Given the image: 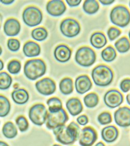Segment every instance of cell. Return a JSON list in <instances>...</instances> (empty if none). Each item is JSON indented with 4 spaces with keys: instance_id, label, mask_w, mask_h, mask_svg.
I'll list each match as a JSON object with an SVG mask.
<instances>
[{
    "instance_id": "7dc6e473",
    "label": "cell",
    "mask_w": 130,
    "mask_h": 146,
    "mask_svg": "<svg viewBox=\"0 0 130 146\" xmlns=\"http://www.w3.org/2000/svg\"><path fill=\"white\" fill-rule=\"evenodd\" d=\"M53 146H60V145H57V144H55V145H54Z\"/></svg>"
},
{
    "instance_id": "f6af8a7d",
    "label": "cell",
    "mask_w": 130,
    "mask_h": 146,
    "mask_svg": "<svg viewBox=\"0 0 130 146\" xmlns=\"http://www.w3.org/2000/svg\"><path fill=\"white\" fill-rule=\"evenodd\" d=\"M0 64H1V67H0V70H2L4 68V64H3V62L1 60H0Z\"/></svg>"
},
{
    "instance_id": "7402d4cb",
    "label": "cell",
    "mask_w": 130,
    "mask_h": 146,
    "mask_svg": "<svg viewBox=\"0 0 130 146\" xmlns=\"http://www.w3.org/2000/svg\"><path fill=\"white\" fill-rule=\"evenodd\" d=\"M107 40L105 34L102 32H95L91 35L90 43L91 45L96 49L103 48L107 44Z\"/></svg>"
},
{
    "instance_id": "52a82bcc",
    "label": "cell",
    "mask_w": 130,
    "mask_h": 146,
    "mask_svg": "<svg viewBox=\"0 0 130 146\" xmlns=\"http://www.w3.org/2000/svg\"><path fill=\"white\" fill-rule=\"evenodd\" d=\"M48 110L42 104L33 105L29 111V117L30 121L37 126H42L47 120Z\"/></svg>"
},
{
    "instance_id": "60d3db41",
    "label": "cell",
    "mask_w": 130,
    "mask_h": 146,
    "mask_svg": "<svg viewBox=\"0 0 130 146\" xmlns=\"http://www.w3.org/2000/svg\"><path fill=\"white\" fill-rule=\"evenodd\" d=\"M99 1L102 5L105 6L111 5L115 2L114 0H100Z\"/></svg>"
},
{
    "instance_id": "83f0119b",
    "label": "cell",
    "mask_w": 130,
    "mask_h": 146,
    "mask_svg": "<svg viewBox=\"0 0 130 146\" xmlns=\"http://www.w3.org/2000/svg\"><path fill=\"white\" fill-rule=\"evenodd\" d=\"M48 106V111L50 112H58L62 108V102L60 98L56 97H53L49 98L47 101Z\"/></svg>"
},
{
    "instance_id": "ba28073f",
    "label": "cell",
    "mask_w": 130,
    "mask_h": 146,
    "mask_svg": "<svg viewBox=\"0 0 130 146\" xmlns=\"http://www.w3.org/2000/svg\"><path fill=\"white\" fill-rule=\"evenodd\" d=\"M69 117L65 110L62 108L58 112L48 113L46 126L49 129H53L61 127L68 121Z\"/></svg>"
},
{
    "instance_id": "d6986e66",
    "label": "cell",
    "mask_w": 130,
    "mask_h": 146,
    "mask_svg": "<svg viewBox=\"0 0 130 146\" xmlns=\"http://www.w3.org/2000/svg\"><path fill=\"white\" fill-rule=\"evenodd\" d=\"M66 108L71 115L76 116L79 115L83 110V105L79 98H73L68 100L66 104Z\"/></svg>"
},
{
    "instance_id": "e0dca14e",
    "label": "cell",
    "mask_w": 130,
    "mask_h": 146,
    "mask_svg": "<svg viewBox=\"0 0 130 146\" xmlns=\"http://www.w3.org/2000/svg\"><path fill=\"white\" fill-rule=\"evenodd\" d=\"M4 32L8 36H17L20 31V24L17 19L15 18H9L4 25Z\"/></svg>"
},
{
    "instance_id": "6da1fadb",
    "label": "cell",
    "mask_w": 130,
    "mask_h": 146,
    "mask_svg": "<svg viewBox=\"0 0 130 146\" xmlns=\"http://www.w3.org/2000/svg\"><path fill=\"white\" fill-rule=\"evenodd\" d=\"M53 131L57 141L64 145L74 143L81 134L79 126L74 122H71L68 126L64 125Z\"/></svg>"
},
{
    "instance_id": "5b68a950",
    "label": "cell",
    "mask_w": 130,
    "mask_h": 146,
    "mask_svg": "<svg viewBox=\"0 0 130 146\" xmlns=\"http://www.w3.org/2000/svg\"><path fill=\"white\" fill-rule=\"evenodd\" d=\"M95 51L89 47L84 46L80 48L76 54L75 60L76 63L83 67L88 68L96 61Z\"/></svg>"
},
{
    "instance_id": "c3c4849f",
    "label": "cell",
    "mask_w": 130,
    "mask_h": 146,
    "mask_svg": "<svg viewBox=\"0 0 130 146\" xmlns=\"http://www.w3.org/2000/svg\"><path fill=\"white\" fill-rule=\"evenodd\" d=\"M129 39L130 40V31H129Z\"/></svg>"
},
{
    "instance_id": "9a60e30c",
    "label": "cell",
    "mask_w": 130,
    "mask_h": 146,
    "mask_svg": "<svg viewBox=\"0 0 130 146\" xmlns=\"http://www.w3.org/2000/svg\"><path fill=\"white\" fill-rule=\"evenodd\" d=\"M72 51L67 45L64 44L57 46L55 49L54 57L58 62L65 63L70 59Z\"/></svg>"
},
{
    "instance_id": "ac0fdd59",
    "label": "cell",
    "mask_w": 130,
    "mask_h": 146,
    "mask_svg": "<svg viewBox=\"0 0 130 146\" xmlns=\"http://www.w3.org/2000/svg\"><path fill=\"white\" fill-rule=\"evenodd\" d=\"M102 139L107 143H113L118 137L119 131L117 128L113 125L106 127L101 132Z\"/></svg>"
},
{
    "instance_id": "f35d334b",
    "label": "cell",
    "mask_w": 130,
    "mask_h": 146,
    "mask_svg": "<svg viewBox=\"0 0 130 146\" xmlns=\"http://www.w3.org/2000/svg\"><path fill=\"white\" fill-rule=\"evenodd\" d=\"M76 121L78 123L80 124V125L84 126L86 125L88 122V119L86 115H80L78 118L76 119Z\"/></svg>"
},
{
    "instance_id": "ee69618b",
    "label": "cell",
    "mask_w": 130,
    "mask_h": 146,
    "mask_svg": "<svg viewBox=\"0 0 130 146\" xmlns=\"http://www.w3.org/2000/svg\"><path fill=\"white\" fill-rule=\"evenodd\" d=\"M0 146H9L7 143H5V142L4 141H0Z\"/></svg>"
},
{
    "instance_id": "44dd1931",
    "label": "cell",
    "mask_w": 130,
    "mask_h": 146,
    "mask_svg": "<svg viewBox=\"0 0 130 146\" xmlns=\"http://www.w3.org/2000/svg\"><path fill=\"white\" fill-rule=\"evenodd\" d=\"M11 98L16 104L23 105L28 101L29 96L27 90L20 88L13 91L11 93Z\"/></svg>"
},
{
    "instance_id": "7c38bea8",
    "label": "cell",
    "mask_w": 130,
    "mask_h": 146,
    "mask_svg": "<svg viewBox=\"0 0 130 146\" xmlns=\"http://www.w3.org/2000/svg\"><path fill=\"white\" fill-rule=\"evenodd\" d=\"M97 139L95 130L92 127H85L82 129L79 138V144L81 146H92Z\"/></svg>"
},
{
    "instance_id": "9c48e42d",
    "label": "cell",
    "mask_w": 130,
    "mask_h": 146,
    "mask_svg": "<svg viewBox=\"0 0 130 146\" xmlns=\"http://www.w3.org/2000/svg\"><path fill=\"white\" fill-rule=\"evenodd\" d=\"M60 30L65 36L72 38L79 34L81 27L76 20L73 18H66L62 20L60 23Z\"/></svg>"
},
{
    "instance_id": "30bf717a",
    "label": "cell",
    "mask_w": 130,
    "mask_h": 146,
    "mask_svg": "<svg viewBox=\"0 0 130 146\" xmlns=\"http://www.w3.org/2000/svg\"><path fill=\"white\" fill-rule=\"evenodd\" d=\"M105 105L110 108L119 107L123 102V96L121 93L116 89L109 90L104 97Z\"/></svg>"
},
{
    "instance_id": "d590c367",
    "label": "cell",
    "mask_w": 130,
    "mask_h": 146,
    "mask_svg": "<svg viewBox=\"0 0 130 146\" xmlns=\"http://www.w3.org/2000/svg\"><path fill=\"white\" fill-rule=\"evenodd\" d=\"M20 42L15 38H10L7 41V47L9 50L16 52L20 49Z\"/></svg>"
},
{
    "instance_id": "484cf974",
    "label": "cell",
    "mask_w": 130,
    "mask_h": 146,
    "mask_svg": "<svg viewBox=\"0 0 130 146\" xmlns=\"http://www.w3.org/2000/svg\"><path fill=\"white\" fill-rule=\"evenodd\" d=\"M115 47L119 53H126L130 49V41L127 37H122L115 43Z\"/></svg>"
},
{
    "instance_id": "ffe728a7",
    "label": "cell",
    "mask_w": 130,
    "mask_h": 146,
    "mask_svg": "<svg viewBox=\"0 0 130 146\" xmlns=\"http://www.w3.org/2000/svg\"><path fill=\"white\" fill-rule=\"evenodd\" d=\"M23 52L25 56L29 58L35 57L40 55L41 48L40 45L33 41L25 42L23 47Z\"/></svg>"
},
{
    "instance_id": "cb8c5ba5",
    "label": "cell",
    "mask_w": 130,
    "mask_h": 146,
    "mask_svg": "<svg viewBox=\"0 0 130 146\" xmlns=\"http://www.w3.org/2000/svg\"><path fill=\"white\" fill-rule=\"evenodd\" d=\"M3 134L6 138H14L18 134L16 127L11 122H7L4 124L2 127Z\"/></svg>"
},
{
    "instance_id": "f546056e",
    "label": "cell",
    "mask_w": 130,
    "mask_h": 146,
    "mask_svg": "<svg viewBox=\"0 0 130 146\" xmlns=\"http://www.w3.org/2000/svg\"><path fill=\"white\" fill-rule=\"evenodd\" d=\"M85 106L92 108L96 106L99 102V98L95 93H90L85 96L83 99Z\"/></svg>"
},
{
    "instance_id": "603a6c76",
    "label": "cell",
    "mask_w": 130,
    "mask_h": 146,
    "mask_svg": "<svg viewBox=\"0 0 130 146\" xmlns=\"http://www.w3.org/2000/svg\"><path fill=\"white\" fill-rule=\"evenodd\" d=\"M60 92L64 95H69L74 91V83L72 79L66 77L62 79L60 83Z\"/></svg>"
},
{
    "instance_id": "1f68e13d",
    "label": "cell",
    "mask_w": 130,
    "mask_h": 146,
    "mask_svg": "<svg viewBox=\"0 0 130 146\" xmlns=\"http://www.w3.org/2000/svg\"><path fill=\"white\" fill-rule=\"evenodd\" d=\"M12 83V78L9 74L2 72L0 73V89L5 90L11 87Z\"/></svg>"
},
{
    "instance_id": "ab89813d",
    "label": "cell",
    "mask_w": 130,
    "mask_h": 146,
    "mask_svg": "<svg viewBox=\"0 0 130 146\" xmlns=\"http://www.w3.org/2000/svg\"><path fill=\"white\" fill-rule=\"evenodd\" d=\"M66 2L70 7H76L79 5L81 2V0H66Z\"/></svg>"
},
{
    "instance_id": "277c9868",
    "label": "cell",
    "mask_w": 130,
    "mask_h": 146,
    "mask_svg": "<svg viewBox=\"0 0 130 146\" xmlns=\"http://www.w3.org/2000/svg\"><path fill=\"white\" fill-rule=\"evenodd\" d=\"M111 23L120 28H125L130 23V12L123 5L116 6L110 14Z\"/></svg>"
},
{
    "instance_id": "f1b7e54d",
    "label": "cell",
    "mask_w": 130,
    "mask_h": 146,
    "mask_svg": "<svg viewBox=\"0 0 130 146\" xmlns=\"http://www.w3.org/2000/svg\"><path fill=\"white\" fill-rule=\"evenodd\" d=\"M31 36L36 40L41 42L47 38L48 32L43 27H39L34 29L31 32Z\"/></svg>"
},
{
    "instance_id": "3957f363",
    "label": "cell",
    "mask_w": 130,
    "mask_h": 146,
    "mask_svg": "<svg viewBox=\"0 0 130 146\" xmlns=\"http://www.w3.org/2000/svg\"><path fill=\"white\" fill-rule=\"evenodd\" d=\"M46 66L45 62L40 59H31L25 62L23 72L25 77L30 80H36L45 74Z\"/></svg>"
},
{
    "instance_id": "2e32d148",
    "label": "cell",
    "mask_w": 130,
    "mask_h": 146,
    "mask_svg": "<svg viewBox=\"0 0 130 146\" xmlns=\"http://www.w3.org/2000/svg\"><path fill=\"white\" fill-rule=\"evenodd\" d=\"M92 87V82L87 75L78 76L75 81V88L77 93L83 94L90 91Z\"/></svg>"
},
{
    "instance_id": "5bb4252c",
    "label": "cell",
    "mask_w": 130,
    "mask_h": 146,
    "mask_svg": "<svg viewBox=\"0 0 130 146\" xmlns=\"http://www.w3.org/2000/svg\"><path fill=\"white\" fill-rule=\"evenodd\" d=\"M66 11L65 3L61 0H52L46 5V11L48 14L54 17H59Z\"/></svg>"
},
{
    "instance_id": "b9f144b4",
    "label": "cell",
    "mask_w": 130,
    "mask_h": 146,
    "mask_svg": "<svg viewBox=\"0 0 130 146\" xmlns=\"http://www.w3.org/2000/svg\"><path fill=\"white\" fill-rule=\"evenodd\" d=\"M15 1L13 0V1H11V0H1V2L2 3H3L5 5H10L13 3Z\"/></svg>"
},
{
    "instance_id": "7a4b0ae2",
    "label": "cell",
    "mask_w": 130,
    "mask_h": 146,
    "mask_svg": "<svg viewBox=\"0 0 130 146\" xmlns=\"http://www.w3.org/2000/svg\"><path fill=\"white\" fill-rule=\"evenodd\" d=\"M92 78L96 86L104 87L111 84L113 79V72L106 65L100 64L93 68Z\"/></svg>"
},
{
    "instance_id": "d6a6232c",
    "label": "cell",
    "mask_w": 130,
    "mask_h": 146,
    "mask_svg": "<svg viewBox=\"0 0 130 146\" xmlns=\"http://www.w3.org/2000/svg\"><path fill=\"white\" fill-rule=\"evenodd\" d=\"M21 68L20 62L17 60H13L7 65V70L11 74H17L20 72Z\"/></svg>"
},
{
    "instance_id": "836d02e7",
    "label": "cell",
    "mask_w": 130,
    "mask_h": 146,
    "mask_svg": "<svg viewBox=\"0 0 130 146\" xmlns=\"http://www.w3.org/2000/svg\"><path fill=\"white\" fill-rule=\"evenodd\" d=\"M16 123L20 132H25L28 129V122L24 116H19L16 119Z\"/></svg>"
},
{
    "instance_id": "8fae6325",
    "label": "cell",
    "mask_w": 130,
    "mask_h": 146,
    "mask_svg": "<svg viewBox=\"0 0 130 146\" xmlns=\"http://www.w3.org/2000/svg\"><path fill=\"white\" fill-rule=\"evenodd\" d=\"M35 86L38 92L43 96H50L54 94L56 89L55 82L48 77L37 82Z\"/></svg>"
},
{
    "instance_id": "8992f818",
    "label": "cell",
    "mask_w": 130,
    "mask_h": 146,
    "mask_svg": "<svg viewBox=\"0 0 130 146\" xmlns=\"http://www.w3.org/2000/svg\"><path fill=\"white\" fill-rule=\"evenodd\" d=\"M43 19V15L40 9L30 6L25 9L23 11V23L29 27H34L39 25Z\"/></svg>"
},
{
    "instance_id": "8d00e7d4",
    "label": "cell",
    "mask_w": 130,
    "mask_h": 146,
    "mask_svg": "<svg viewBox=\"0 0 130 146\" xmlns=\"http://www.w3.org/2000/svg\"><path fill=\"white\" fill-rule=\"evenodd\" d=\"M121 32L119 29L115 27H110L107 31V36L108 38L111 41H113L117 39L121 35Z\"/></svg>"
},
{
    "instance_id": "e575fe53",
    "label": "cell",
    "mask_w": 130,
    "mask_h": 146,
    "mask_svg": "<svg viewBox=\"0 0 130 146\" xmlns=\"http://www.w3.org/2000/svg\"><path fill=\"white\" fill-rule=\"evenodd\" d=\"M97 120L99 124L104 125L110 123L112 122V117L109 112H104L98 116Z\"/></svg>"
},
{
    "instance_id": "bcb514c9",
    "label": "cell",
    "mask_w": 130,
    "mask_h": 146,
    "mask_svg": "<svg viewBox=\"0 0 130 146\" xmlns=\"http://www.w3.org/2000/svg\"><path fill=\"white\" fill-rule=\"evenodd\" d=\"M95 146H105V144L102 142H99L96 144Z\"/></svg>"
},
{
    "instance_id": "4316f807",
    "label": "cell",
    "mask_w": 130,
    "mask_h": 146,
    "mask_svg": "<svg viewBox=\"0 0 130 146\" xmlns=\"http://www.w3.org/2000/svg\"><path fill=\"white\" fill-rule=\"evenodd\" d=\"M101 56L102 59L105 62H111L116 59L117 53L113 47L109 46L102 51Z\"/></svg>"
},
{
    "instance_id": "4fadbf2b",
    "label": "cell",
    "mask_w": 130,
    "mask_h": 146,
    "mask_svg": "<svg viewBox=\"0 0 130 146\" xmlns=\"http://www.w3.org/2000/svg\"><path fill=\"white\" fill-rule=\"evenodd\" d=\"M114 119L116 123L122 127L130 126V108L125 106L120 107L114 113Z\"/></svg>"
},
{
    "instance_id": "7bdbcfd3",
    "label": "cell",
    "mask_w": 130,
    "mask_h": 146,
    "mask_svg": "<svg viewBox=\"0 0 130 146\" xmlns=\"http://www.w3.org/2000/svg\"><path fill=\"white\" fill-rule=\"evenodd\" d=\"M126 100H127V104L130 105V93L127 94V97H126Z\"/></svg>"
},
{
    "instance_id": "4dcf8cb0",
    "label": "cell",
    "mask_w": 130,
    "mask_h": 146,
    "mask_svg": "<svg viewBox=\"0 0 130 146\" xmlns=\"http://www.w3.org/2000/svg\"><path fill=\"white\" fill-rule=\"evenodd\" d=\"M11 110V104L9 100L4 96H0V117H5Z\"/></svg>"
},
{
    "instance_id": "681fc988",
    "label": "cell",
    "mask_w": 130,
    "mask_h": 146,
    "mask_svg": "<svg viewBox=\"0 0 130 146\" xmlns=\"http://www.w3.org/2000/svg\"><path fill=\"white\" fill-rule=\"evenodd\" d=\"M129 5H130V3H129Z\"/></svg>"
},
{
    "instance_id": "d4e9b609",
    "label": "cell",
    "mask_w": 130,
    "mask_h": 146,
    "mask_svg": "<svg viewBox=\"0 0 130 146\" xmlns=\"http://www.w3.org/2000/svg\"><path fill=\"white\" fill-rule=\"evenodd\" d=\"M99 4L95 0H86L83 5V9L87 14H95L99 11Z\"/></svg>"
},
{
    "instance_id": "74e56055",
    "label": "cell",
    "mask_w": 130,
    "mask_h": 146,
    "mask_svg": "<svg viewBox=\"0 0 130 146\" xmlns=\"http://www.w3.org/2000/svg\"><path fill=\"white\" fill-rule=\"evenodd\" d=\"M120 88L123 92H128L130 90V79H125L122 80L120 84Z\"/></svg>"
}]
</instances>
